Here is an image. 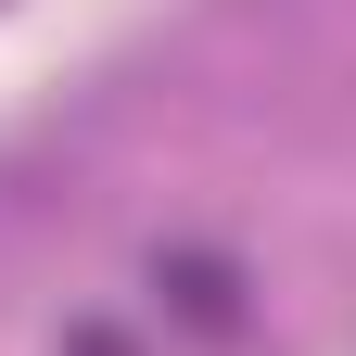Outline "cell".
<instances>
[{
    "label": "cell",
    "mask_w": 356,
    "mask_h": 356,
    "mask_svg": "<svg viewBox=\"0 0 356 356\" xmlns=\"http://www.w3.org/2000/svg\"><path fill=\"white\" fill-rule=\"evenodd\" d=\"M153 280L178 293V318H191V331H242V293H229V267H216V254H165Z\"/></svg>",
    "instance_id": "cell-1"
},
{
    "label": "cell",
    "mask_w": 356,
    "mask_h": 356,
    "mask_svg": "<svg viewBox=\"0 0 356 356\" xmlns=\"http://www.w3.org/2000/svg\"><path fill=\"white\" fill-rule=\"evenodd\" d=\"M76 356H127V343H115V331H76Z\"/></svg>",
    "instance_id": "cell-2"
}]
</instances>
